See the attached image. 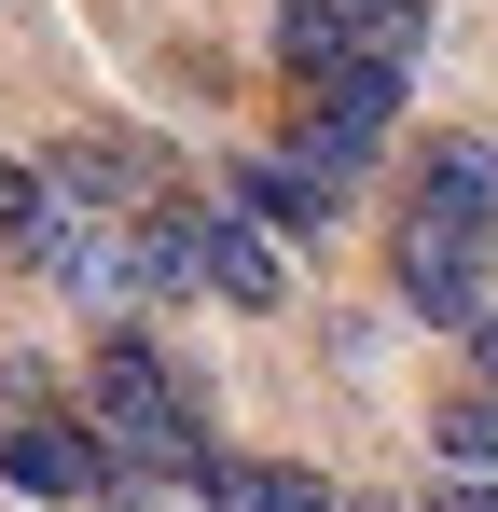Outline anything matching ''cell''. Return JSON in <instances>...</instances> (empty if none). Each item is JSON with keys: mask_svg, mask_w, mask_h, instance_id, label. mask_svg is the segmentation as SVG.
<instances>
[{"mask_svg": "<svg viewBox=\"0 0 498 512\" xmlns=\"http://www.w3.org/2000/svg\"><path fill=\"white\" fill-rule=\"evenodd\" d=\"M83 388H97V457H111L125 485H208L222 443H208V416H194V388L153 360V333H111Z\"/></svg>", "mask_w": 498, "mask_h": 512, "instance_id": "1", "label": "cell"}, {"mask_svg": "<svg viewBox=\"0 0 498 512\" xmlns=\"http://www.w3.org/2000/svg\"><path fill=\"white\" fill-rule=\"evenodd\" d=\"M388 125H402V70L346 56L332 84H305V139H291V153H305V167H319L332 194H346V180H360L374 153H388Z\"/></svg>", "mask_w": 498, "mask_h": 512, "instance_id": "2", "label": "cell"}, {"mask_svg": "<svg viewBox=\"0 0 498 512\" xmlns=\"http://www.w3.org/2000/svg\"><path fill=\"white\" fill-rule=\"evenodd\" d=\"M388 277H402L415 319H443V333H471V319H485V250H471V236H443V222H402V236H388Z\"/></svg>", "mask_w": 498, "mask_h": 512, "instance_id": "3", "label": "cell"}, {"mask_svg": "<svg viewBox=\"0 0 498 512\" xmlns=\"http://www.w3.org/2000/svg\"><path fill=\"white\" fill-rule=\"evenodd\" d=\"M415 222H443V236H498V139H429L415 153Z\"/></svg>", "mask_w": 498, "mask_h": 512, "instance_id": "4", "label": "cell"}, {"mask_svg": "<svg viewBox=\"0 0 498 512\" xmlns=\"http://www.w3.org/2000/svg\"><path fill=\"white\" fill-rule=\"evenodd\" d=\"M0 485H14V499H83V485H111V457H97V429H70V416H14L0 429Z\"/></svg>", "mask_w": 498, "mask_h": 512, "instance_id": "5", "label": "cell"}, {"mask_svg": "<svg viewBox=\"0 0 498 512\" xmlns=\"http://www.w3.org/2000/svg\"><path fill=\"white\" fill-rule=\"evenodd\" d=\"M236 222H263V236H319V222H346V194H332L305 153H249V167H236Z\"/></svg>", "mask_w": 498, "mask_h": 512, "instance_id": "6", "label": "cell"}, {"mask_svg": "<svg viewBox=\"0 0 498 512\" xmlns=\"http://www.w3.org/2000/svg\"><path fill=\"white\" fill-rule=\"evenodd\" d=\"M194 291H222V305L263 319V305H277V236L236 222V208H208V222H194Z\"/></svg>", "mask_w": 498, "mask_h": 512, "instance_id": "7", "label": "cell"}, {"mask_svg": "<svg viewBox=\"0 0 498 512\" xmlns=\"http://www.w3.org/2000/svg\"><path fill=\"white\" fill-rule=\"evenodd\" d=\"M56 194L111 208V222H139V194H153V153H139V139H70V153H56Z\"/></svg>", "mask_w": 498, "mask_h": 512, "instance_id": "8", "label": "cell"}, {"mask_svg": "<svg viewBox=\"0 0 498 512\" xmlns=\"http://www.w3.org/2000/svg\"><path fill=\"white\" fill-rule=\"evenodd\" d=\"M208 512H332L319 471H277V457H208V485H194Z\"/></svg>", "mask_w": 498, "mask_h": 512, "instance_id": "9", "label": "cell"}, {"mask_svg": "<svg viewBox=\"0 0 498 512\" xmlns=\"http://www.w3.org/2000/svg\"><path fill=\"white\" fill-rule=\"evenodd\" d=\"M277 56H291V84H332L346 70V14L332 0H277Z\"/></svg>", "mask_w": 498, "mask_h": 512, "instance_id": "10", "label": "cell"}, {"mask_svg": "<svg viewBox=\"0 0 498 512\" xmlns=\"http://www.w3.org/2000/svg\"><path fill=\"white\" fill-rule=\"evenodd\" d=\"M429 443H443V471H498V388H457L429 416Z\"/></svg>", "mask_w": 498, "mask_h": 512, "instance_id": "11", "label": "cell"}, {"mask_svg": "<svg viewBox=\"0 0 498 512\" xmlns=\"http://www.w3.org/2000/svg\"><path fill=\"white\" fill-rule=\"evenodd\" d=\"M443 512H498V471H443Z\"/></svg>", "mask_w": 498, "mask_h": 512, "instance_id": "12", "label": "cell"}, {"mask_svg": "<svg viewBox=\"0 0 498 512\" xmlns=\"http://www.w3.org/2000/svg\"><path fill=\"white\" fill-rule=\"evenodd\" d=\"M471 388H498V305L471 319Z\"/></svg>", "mask_w": 498, "mask_h": 512, "instance_id": "13", "label": "cell"}]
</instances>
